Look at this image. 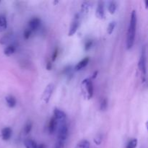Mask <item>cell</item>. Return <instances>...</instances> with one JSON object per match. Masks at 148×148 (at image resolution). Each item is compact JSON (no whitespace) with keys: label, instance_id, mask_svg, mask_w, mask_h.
Listing matches in <instances>:
<instances>
[{"label":"cell","instance_id":"cell-2","mask_svg":"<svg viewBox=\"0 0 148 148\" xmlns=\"http://www.w3.org/2000/svg\"><path fill=\"white\" fill-rule=\"evenodd\" d=\"M58 128V144L64 146L65 141L67 139L68 135V127L66 124V121L61 123H56Z\"/></svg>","mask_w":148,"mask_h":148},{"label":"cell","instance_id":"cell-10","mask_svg":"<svg viewBox=\"0 0 148 148\" xmlns=\"http://www.w3.org/2000/svg\"><path fill=\"white\" fill-rule=\"evenodd\" d=\"M89 62H90L89 57L84 58L83 59H82V60H81L80 62H78V63L77 64V65H76V66H75V69L76 71L81 70V69H83V68H85V66H86L88 64Z\"/></svg>","mask_w":148,"mask_h":148},{"label":"cell","instance_id":"cell-12","mask_svg":"<svg viewBox=\"0 0 148 148\" xmlns=\"http://www.w3.org/2000/svg\"><path fill=\"white\" fill-rule=\"evenodd\" d=\"M56 127H57V124H56V121L54 117H52L49 123V132L50 134H53L56 130Z\"/></svg>","mask_w":148,"mask_h":148},{"label":"cell","instance_id":"cell-8","mask_svg":"<svg viewBox=\"0 0 148 148\" xmlns=\"http://www.w3.org/2000/svg\"><path fill=\"white\" fill-rule=\"evenodd\" d=\"M40 25V20L38 17H34V18H32L30 20L28 24V28L31 30L32 32L35 31V30H37L39 27Z\"/></svg>","mask_w":148,"mask_h":148},{"label":"cell","instance_id":"cell-9","mask_svg":"<svg viewBox=\"0 0 148 148\" xmlns=\"http://www.w3.org/2000/svg\"><path fill=\"white\" fill-rule=\"evenodd\" d=\"M95 15L98 19H103L105 17V10H104L103 1H99L97 7Z\"/></svg>","mask_w":148,"mask_h":148},{"label":"cell","instance_id":"cell-1","mask_svg":"<svg viewBox=\"0 0 148 148\" xmlns=\"http://www.w3.org/2000/svg\"><path fill=\"white\" fill-rule=\"evenodd\" d=\"M137 14L136 12L132 11L131 16H130V25H129L128 31H127V49H131L134 43L136 34V27H137Z\"/></svg>","mask_w":148,"mask_h":148},{"label":"cell","instance_id":"cell-3","mask_svg":"<svg viewBox=\"0 0 148 148\" xmlns=\"http://www.w3.org/2000/svg\"><path fill=\"white\" fill-rule=\"evenodd\" d=\"M147 56H146V48L143 46L142 47L141 55H140V60H139L138 67L140 71L141 72L142 76H143V80L145 81L146 75H147Z\"/></svg>","mask_w":148,"mask_h":148},{"label":"cell","instance_id":"cell-21","mask_svg":"<svg viewBox=\"0 0 148 148\" xmlns=\"http://www.w3.org/2000/svg\"><path fill=\"white\" fill-rule=\"evenodd\" d=\"M107 107H108V101L106 98H103L100 104V109L101 111H106L107 109Z\"/></svg>","mask_w":148,"mask_h":148},{"label":"cell","instance_id":"cell-4","mask_svg":"<svg viewBox=\"0 0 148 148\" xmlns=\"http://www.w3.org/2000/svg\"><path fill=\"white\" fill-rule=\"evenodd\" d=\"M82 90L84 97L87 99H90L93 96V84L92 80L89 78L85 79L82 82Z\"/></svg>","mask_w":148,"mask_h":148},{"label":"cell","instance_id":"cell-24","mask_svg":"<svg viewBox=\"0 0 148 148\" xmlns=\"http://www.w3.org/2000/svg\"><path fill=\"white\" fill-rule=\"evenodd\" d=\"M32 127H33V125H32L31 123L30 122L27 123V124L25 125V132L26 134L30 133L32 130Z\"/></svg>","mask_w":148,"mask_h":148},{"label":"cell","instance_id":"cell-27","mask_svg":"<svg viewBox=\"0 0 148 148\" xmlns=\"http://www.w3.org/2000/svg\"><path fill=\"white\" fill-rule=\"evenodd\" d=\"M58 52H59V51H58V49L56 48V49H55L54 51H53V56H52V61H53V62H54V61L56 60V58H57Z\"/></svg>","mask_w":148,"mask_h":148},{"label":"cell","instance_id":"cell-23","mask_svg":"<svg viewBox=\"0 0 148 148\" xmlns=\"http://www.w3.org/2000/svg\"><path fill=\"white\" fill-rule=\"evenodd\" d=\"M31 34H32L31 30H30L29 28H27L24 31V34H23V36H24V38L25 39V40H27V39H28L30 37Z\"/></svg>","mask_w":148,"mask_h":148},{"label":"cell","instance_id":"cell-13","mask_svg":"<svg viewBox=\"0 0 148 148\" xmlns=\"http://www.w3.org/2000/svg\"><path fill=\"white\" fill-rule=\"evenodd\" d=\"M6 102H7V106L10 108H14L16 106V99L12 95H8L5 98Z\"/></svg>","mask_w":148,"mask_h":148},{"label":"cell","instance_id":"cell-31","mask_svg":"<svg viewBox=\"0 0 148 148\" xmlns=\"http://www.w3.org/2000/svg\"><path fill=\"white\" fill-rule=\"evenodd\" d=\"M97 74H98V72H95V73H94L93 76H92V78H95V77H97Z\"/></svg>","mask_w":148,"mask_h":148},{"label":"cell","instance_id":"cell-26","mask_svg":"<svg viewBox=\"0 0 148 148\" xmlns=\"http://www.w3.org/2000/svg\"><path fill=\"white\" fill-rule=\"evenodd\" d=\"M94 143L96 145H101V143H102V136H101V134L97 135L96 137H95V139H94Z\"/></svg>","mask_w":148,"mask_h":148},{"label":"cell","instance_id":"cell-22","mask_svg":"<svg viewBox=\"0 0 148 148\" xmlns=\"http://www.w3.org/2000/svg\"><path fill=\"white\" fill-rule=\"evenodd\" d=\"M89 3L88 2H84L83 4H82V12L84 13V14H86V13L88 12V10H89Z\"/></svg>","mask_w":148,"mask_h":148},{"label":"cell","instance_id":"cell-28","mask_svg":"<svg viewBox=\"0 0 148 148\" xmlns=\"http://www.w3.org/2000/svg\"><path fill=\"white\" fill-rule=\"evenodd\" d=\"M51 63L50 62H48L47 64H46V69H47V70H51Z\"/></svg>","mask_w":148,"mask_h":148},{"label":"cell","instance_id":"cell-25","mask_svg":"<svg viewBox=\"0 0 148 148\" xmlns=\"http://www.w3.org/2000/svg\"><path fill=\"white\" fill-rule=\"evenodd\" d=\"M92 46V40H88L85 44V50L86 51H89L90 49H91Z\"/></svg>","mask_w":148,"mask_h":148},{"label":"cell","instance_id":"cell-19","mask_svg":"<svg viewBox=\"0 0 148 148\" xmlns=\"http://www.w3.org/2000/svg\"><path fill=\"white\" fill-rule=\"evenodd\" d=\"M116 22L114 21L111 22V23H109L108 27H107V33H108V34H112V33L114 32V29H115L116 27Z\"/></svg>","mask_w":148,"mask_h":148},{"label":"cell","instance_id":"cell-7","mask_svg":"<svg viewBox=\"0 0 148 148\" xmlns=\"http://www.w3.org/2000/svg\"><path fill=\"white\" fill-rule=\"evenodd\" d=\"M53 117L56 119V123H61L66 121V114L63 111L58 108H55L53 110Z\"/></svg>","mask_w":148,"mask_h":148},{"label":"cell","instance_id":"cell-30","mask_svg":"<svg viewBox=\"0 0 148 148\" xmlns=\"http://www.w3.org/2000/svg\"><path fill=\"white\" fill-rule=\"evenodd\" d=\"M63 147V146H62L61 145L58 144V143H56V147L55 148H62Z\"/></svg>","mask_w":148,"mask_h":148},{"label":"cell","instance_id":"cell-15","mask_svg":"<svg viewBox=\"0 0 148 148\" xmlns=\"http://www.w3.org/2000/svg\"><path fill=\"white\" fill-rule=\"evenodd\" d=\"M116 9H117V4L116 1H111L108 3V12H109L111 14H114V13L116 12Z\"/></svg>","mask_w":148,"mask_h":148},{"label":"cell","instance_id":"cell-29","mask_svg":"<svg viewBox=\"0 0 148 148\" xmlns=\"http://www.w3.org/2000/svg\"><path fill=\"white\" fill-rule=\"evenodd\" d=\"M38 148H46L45 147V145L43 144H40L39 145H38Z\"/></svg>","mask_w":148,"mask_h":148},{"label":"cell","instance_id":"cell-14","mask_svg":"<svg viewBox=\"0 0 148 148\" xmlns=\"http://www.w3.org/2000/svg\"><path fill=\"white\" fill-rule=\"evenodd\" d=\"M7 27V19L4 15H0V32L4 31Z\"/></svg>","mask_w":148,"mask_h":148},{"label":"cell","instance_id":"cell-6","mask_svg":"<svg viewBox=\"0 0 148 148\" xmlns=\"http://www.w3.org/2000/svg\"><path fill=\"white\" fill-rule=\"evenodd\" d=\"M53 90H54V85H53V84L50 83L46 86V89L43 91V95H42L43 101H44L46 103H48L49 102L51 98L52 94H53Z\"/></svg>","mask_w":148,"mask_h":148},{"label":"cell","instance_id":"cell-16","mask_svg":"<svg viewBox=\"0 0 148 148\" xmlns=\"http://www.w3.org/2000/svg\"><path fill=\"white\" fill-rule=\"evenodd\" d=\"M14 52H15V47L12 45H10V46H7L4 51V53L7 56H11Z\"/></svg>","mask_w":148,"mask_h":148},{"label":"cell","instance_id":"cell-11","mask_svg":"<svg viewBox=\"0 0 148 148\" xmlns=\"http://www.w3.org/2000/svg\"><path fill=\"white\" fill-rule=\"evenodd\" d=\"M12 136V130L10 127H5L1 130V137L4 140L7 141Z\"/></svg>","mask_w":148,"mask_h":148},{"label":"cell","instance_id":"cell-20","mask_svg":"<svg viewBox=\"0 0 148 148\" xmlns=\"http://www.w3.org/2000/svg\"><path fill=\"white\" fill-rule=\"evenodd\" d=\"M137 146V139H133L130 140L127 145L126 148H136Z\"/></svg>","mask_w":148,"mask_h":148},{"label":"cell","instance_id":"cell-32","mask_svg":"<svg viewBox=\"0 0 148 148\" xmlns=\"http://www.w3.org/2000/svg\"><path fill=\"white\" fill-rule=\"evenodd\" d=\"M145 7H146V8H147V3H148V1H145Z\"/></svg>","mask_w":148,"mask_h":148},{"label":"cell","instance_id":"cell-18","mask_svg":"<svg viewBox=\"0 0 148 148\" xmlns=\"http://www.w3.org/2000/svg\"><path fill=\"white\" fill-rule=\"evenodd\" d=\"M90 143L86 140H82L79 141L75 148H90Z\"/></svg>","mask_w":148,"mask_h":148},{"label":"cell","instance_id":"cell-17","mask_svg":"<svg viewBox=\"0 0 148 148\" xmlns=\"http://www.w3.org/2000/svg\"><path fill=\"white\" fill-rule=\"evenodd\" d=\"M24 145L25 148H38V145L35 141L32 140H25Z\"/></svg>","mask_w":148,"mask_h":148},{"label":"cell","instance_id":"cell-5","mask_svg":"<svg viewBox=\"0 0 148 148\" xmlns=\"http://www.w3.org/2000/svg\"><path fill=\"white\" fill-rule=\"evenodd\" d=\"M79 25V15L78 14H75V17L72 19V21L70 24V27H69V36H72L76 33L77 31L78 27Z\"/></svg>","mask_w":148,"mask_h":148}]
</instances>
